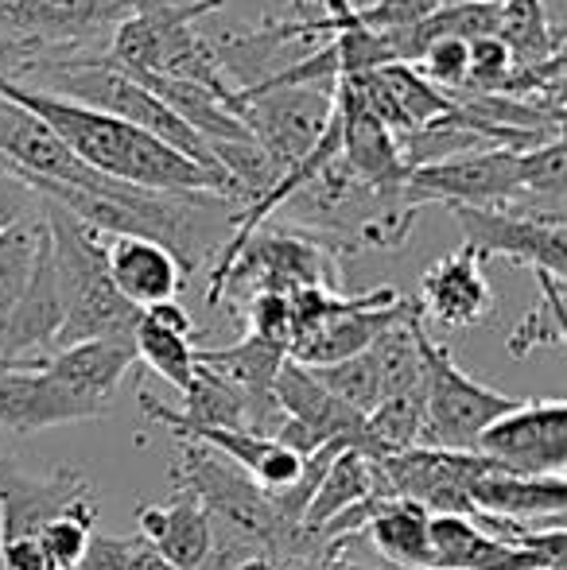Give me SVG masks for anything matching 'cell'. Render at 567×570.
I'll use <instances>...</instances> for the list:
<instances>
[{
    "mask_svg": "<svg viewBox=\"0 0 567 570\" xmlns=\"http://www.w3.org/2000/svg\"><path fill=\"white\" fill-rule=\"evenodd\" d=\"M431 517L412 501H389L362 535L381 551V559L401 570H431V540H428Z\"/></svg>",
    "mask_w": 567,
    "mask_h": 570,
    "instance_id": "cell-18",
    "label": "cell"
},
{
    "mask_svg": "<svg viewBox=\"0 0 567 570\" xmlns=\"http://www.w3.org/2000/svg\"><path fill=\"white\" fill-rule=\"evenodd\" d=\"M467 497L490 520H509V524H525V520H537L540 524V520H548V524H564L567 481L490 470L467 489Z\"/></svg>",
    "mask_w": 567,
    "mask_h": 570,
    "instance_id": "cell-15",
    "label": "cell"
},
{
    "mask_svg": "<svg viewBox=\"0 0 567 570\" xmlns=\"http://www.w3.org/2000/svg\"><path fill=\"white\" fill-rule=\"evenodd\" d=\"M537 276V303L529 315L514 326L509 334V353L514 357H529L537 350H556L567 338V318H564V279L548 276V272H532Z\"/></svg>",
    "mask_w": 567,
    "mask_h": 570,
    "instance_id": "cell-21",
    "label": "cell"
},
{
    "mask_svg": "<svg viewBox=\"0 0 567 570\" xmlns=\"http://www.w3.org/2000/svg\"><path fill=\"white\" fill-rule=\"evenodd\" d=\"M234 117L284 175L323 140L334 117V86H237Z\"/></svg>",
    "mask_w": 567,
    "mask_h": 570,
    "instance_id": "cell-4",
    "label": "cell"
},
{
    "mask_svg": "<svg viewBox=\"0 0 567 570\" xmlns=\"http://www.w3.org/2000/svg\"><path fill=\"white\" fill-rule=\"evenodd\" d=\"M420 318L447 326V331H467L490 318L493 311V287L486 279L482 264L467 253V248H454V253L439 256L436 264H428L424 279H420Z\"/></svg>",
    "mask_w": 567,
    "mask_h": 570,
    "instance_id": "cell-11",
    "label": "cell"
},
{
    "mask_svg": "<svg viewBox=\"0 0 567 570\" xmlns=\"http://www.w3.org/2000/svg\"><path fill=\"white\" fill-rule=\"evenodd\" d=\"M250 338H261L268 345H292V299L276 292L250 295Z\"/></svg>",
    "mask_w": 567,
    "mask_h": 570,
    "instance_id": "cell-25",
    "label": "cell"
},
{
    "mask_svg": "<svg viewBox=\"0 0 567 570\" xmlns=\"http://www.w3.org/2000/svg\"><path fill=\"white\" fill-rule=\"evenodd\" d=\"M47 245V214H31L23 222H12L8 229H0V323L8 318V311L16 307V299L28 287L36 261Z\"/></svg>",
    "mask_w": 567,
    "mask_h": 570,
    "instance_id": "cell-20",
    "label": "cell"
},
{
    "mask_svg": "<svg viewBox=\"0 0 567 570\" xmlns=\"http://www.w3.org/2000/svg\"><path fill=\"white\" fill-rule=\"evenodd\" d=\"M82 420H94V412H86L75 396L59 389V381L47 376L43 361L36 368L0 373V428L28 435V431H47Z\"/></svg>",
    "mask_w": 567,
    "mask_h": 570,
    "instance_id": "cell-16",
    "label": "cell"
},
{
    "mask_svg": "<svg viewBox=\"0 0 567 570\" xmlns=\"http://www.w3.org/2000/svg\"><path fill=\"white\" fill-rule=\"evenodd\" d=\"M420 357H424V431H420L417 446L475 451L478 435L521 404L517 396H506L470 376L451 357V350L431 338L424 326H420Z\"/></svg>",
    "mask_w": 567,
    "mask_h": 570,
    "instance_id": "cell-3",
    "label": "cell"
},
{
    "mask_svg": "<svg viewBox=\"0 0 567 570\" xmlns=\"http://www.w3.org/2000/svg\"><path fill=\"white\" fill-rule=\"evenodd\" d=\"M0 98L16 101V106L28 109L31 117L43 120V125L67 144L78 164L106 175V179L129 183V187H144V190H187V195H226L229 198L226 175L211 171V167H198L195 159L179 156L175 148L159 144L156 136L133 128L129 120H117V117L101 114V109L82 106V101H70V98H62V94L39 90V86L16 82V78H4V75H0ZM229 203H234V198H229Z\"/></svg>",
    "mask_w": 567,
    "mask_h": 570,
    "instance_id": "cell-1",
    "label": "cell"
},
{
    "mask_svg": "<svg viewBox=\"0 0 567 570\" xmlns=\"http://www.w3.org/2000/svg\"><path fill=\"white\" fill-rule=\"evenodd\" d=\"M144 318H151L156 326H164V331H172V334H183V338H190L195 342V318L187 315V311L179 307V303H159V307H148V311H140Z\"/></svg>",
    "mask_w": 567,
    "mask_h": 570,
    "instance_id": "cell-27",
    "label": "cell"
},
{
    "mask_svg": "<svg viewBox=\"0 0 567 570\" xmlns=\"http://www.w3.org/2000/svg\"><path fill=\"white\" fill-rule=\"evenodd\" d=\"M133 365H137L133 342H117V338L78 342L43 357L47 376L59 381V389L67 396H75L86 412H94V420L109 415V404H114L117 389H121V381L129 376Z\"/></svg>",
    "mask_w": 567,
    "mask_h": 570,
    "instance_id": "cell-10",
    "label": "cell"
},
{
    "mask_svg": "<svg viewBox=\"0 0 567 570\" xmlns=\"http://www.w3.org/2000/svg\"><path fill=\"white\" fill-rule=\"evenodd\" d=\"M498 39L509 47L517 70L564 55V31L548 20L545 0H498Z\"/></svg>",
    "mask_w": 567,
    "mask_h": 570,
    "instance_id": "cell-19",
    "label": "cell"
},
{
    "mask_svg": "<svg viewBox=\"0 0 567 570\" xmlns=\"http://www.w3.org/2000/svg\"><path fill=\"white\" fill-rule=\"evenodd\" d=\"M140 540L175 570H198L214 548V524L198 501L183 489H172L167 504H140L137 512Z\"/></svg>",
    "mask_w": 567,
    "mask_h": 570,
    "instance_id": "cell-14",
    "label": "cell"
},
{
    "mask_svg": "<svg viewBox=\"0 0 567 570\" xmlns=\"http://www.w3.org/2000/svg\"><path fill=\"white\" fill-rule=\"evenodd\" d=\"M412 311V299H404L397 287H373L362 299L354 303L342 315L326 318L323 326L307 334H295L292 345H287V361L303 368H323V365H339L346 357H358L365 353L381 334L393 323H401Z\"/></svg>",
    "mask_w": 567,
    "mask_h": 570,
    "instance_id": "cell-9",
    "label": "cell"
},
{
    "mask_svg": "<svg viewBox=\"0 0 567 570\" xmlns=\"http://www.w3.org/2000/svg\"><path fill=\"white\" fill-rule=\"evenodd\" d=\"M462 229V248L478 264L506 256L532 272L567 279V222L564 218H532L514 210H475V206H451Z\"/></svg>",
    "mask_w": 567,
    "mask_h": 570,
    "instance_id": "cell-6",
    "label": "cell"
},
{
    "mask_svg": "<svg viewBox=\"0 0 567 570\" xmlns=\"http://www.w3.org/2000/svg\"><path fill=\"white\" fill-rule=\"evenodd\" d=\"M475 451L498 470L521 478H564L567 400H521L509 415L478 435Z\"/></svg>",
    "mask_w": 567,
    "mask_h": 570,
    "instance_id": "cell-7",
    "label": "cell"
},
{
    "mask_svg": "<svg viewBox=\"0 0 567 570\" xmlns=\"http://www.w3.org/2000/svg\"><path fill=\"white\" fill-rule=\"evenodd\" d=\"M370 497H393L385 481H381L378 462L358 451H339L326 462L323 478H319L315 493H311L307 512H303V532L319 535L339 512L354 509V504L370 501Z\"/></svg>",
    "mask_w": 567,
    "mask_h": 570,
    "instance_id": "cell-17",
    "label": "cell"
},
{
    "mask_svg": "<svg viewBox=\"0 0 567 570\" xmlns=\"http://www.w3.org/2000/svg\"><path fill=\"white\" fill-rule=\"evenodd\" d=\"M39 210H43V198H39L20 175L0 164V229H8L12 222L31 218V214H39Z\"/></svg>",
    "mask_w": 567,
    "mask_h": 570,
    "instance_id": "cell-26",
    "label": "cell"
},
{
    "mask_svg": "<svg viewBox=\"0 0 567 570\" xmlns=\"http://www.w3.org/2000/svg\"><path fill=\"white\" fill-rule=\"evenodd\" d=\"M94 520H98V504H78V509L62 512L59 520L39 532V543L43 551L51 556L55 570H75L82 563L86 548H90V535H94Z\"/></svg>",
    "mask_w": 567,
    "mask_h": 570,
    "instance_id": "cell-24",
    "label": "cell"
},
{
    "mask_svg": "<svg viewBox=\"0 0 567 570\" xmlns=\"http://www.w3.org/2000/svg\"><path fill=\"white\" fill-rule=\"evenodd\" d=\"M517 159L514 148H475L439 164L412 167L404 175L412 203L424 210L431 203L475 206V210H514L517 206Z\"/></svg>",
    "mask_w": 567,
    "mask_h": 570,
    "instance_id": "cell-5",
    "label": "cell"
},
{
    "mask_svg": "<svg viewBox=\"0 0 567 570\" xmlns=\"http://www.w3.org/2000/svg\"><path fill=\"white\" fill-rule=\"evenodd\" d=\"M311 376H315L339 404L354 407L358 415H370L373 407L381 404V384H378V368H373L370 350L358 353V357L339 361V365L311 368Z\"/></svg>",
    "mask_w": 567,
    "mask_h": 570,
    "instance_id": "cell-23",
    "label": "cell"
},
{
    "mask_svg": "<svg viewBox=\"0 0 567 570\" xmlns=\"http://www.w3.org/2000/svg\"><path fill=\"white\" fill-rule=\"evenodd\" d=\"M229 570H281V563H276V556H268V551H250V556H242Z\"/></svg>",
    "mask_w": 567,
    "mask_h": 570,
    "instance_id": "cell-28",
    "label": "cell"
},
{
    "mask_svg": "<svg viewBox=\"0 0 567 570\" xmlns=\"http://www.w3.org/2000/svg\"><path fill=\"white\" fill-rule=\"evenodd\" d=\"M90 501L94 481L82 470L59 465L47 478H36V473H23L12 458L0 454V543L39 535L62 512Z\"/></svg>",
    "mask_w": 567,
    "mask_h": 570,
    "instance_id": "cell-8",
    "label": "cell"
},
{
    "mask_svg": "<svg viewBox=\"0 0 567 570\" xmlns=\"http://www.w3.org/2000/svg\"><path fill=\"white\" fill-rule=\"evenodd\" d=\"M47 229H51V261L59 276L62 295V326L55 350H67L78 342L117 338L133 342L140 323V311L117 295L106 276V237L70 218L55 203H43ZM51 350V353H55Z\"/></svg>",
    "mask_w": 567,
    "mask_h": 570,
    "instance_id": "cell-2",
    "label": "cell"
},
{
    "mask_svg": "<svg viewBox=\"0 0 567 570\" xmlns=\"http://www.w3.org/2000/svg\"><path fill=\"white\" fill-rule=\"evenodd\" d=\"M106 276L137 311L172 303L183 287V264L144 237H106Z\"/></svg>",
    "mask_w": 567,
    "mask_h": 570,
    "instance_id": "cell-13",
    "label": "cell"
},
{
    "mask_svg": "<svg viewBox=\"0 0 567 570\" xmlns=\"http://www.w3.org/2000/svg\"><path fill=\"white\" fill-rule=\"evenodd\" d=\"M273 396H276L281 415L300 423L303 431H311L323 446L339 443V446H346V451L365 454V415L339 404V400L311 376V368L295 365V361H284L281 373H276Z\"/></svg>",
    "mask_w": 567,
    "mask_h": 570,
    "instance_id": "cell-12",
    "label": "cell"
},
{
    "mask_svg": "<svg viewBox=\"0 0 567 570\" xmlns=\"http://www.w3.org/2000/svg\"><path fill=\"white\" fill-rule=\"evenodd\" d=\"M133 350H137V361H144L151 373H159L172 389H179L187 396L198 373L195 342L183 338V334L164 331V326H156L151 318L140 315L137 331H133Z\"/></svg>",
    "mask_w": 567,
    "mask_h": 570,
    "instance_id": "cell-22",
    "label": "cell"
}]
</instances>
